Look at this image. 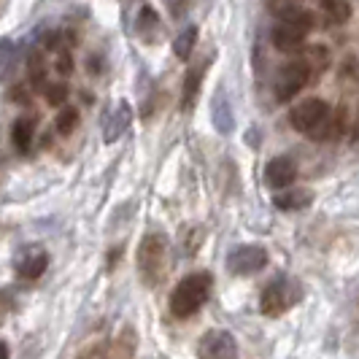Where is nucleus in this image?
I'll list each match as a JSON object with an SVG mask.
<instances>
[{
	"label": "nucleus",
	"instance_id": "nucleus-1",
	"mask_svg": "<svg viewBox=\"0 0 359 359\" xmlns=\"http://www.w3.org/2000/svg\"><path fill=\"white\" fill-rule=\"evenodd\" d=\"M316 27V14L303 6H281L278 8V25L273 27V46L278 52H297L306 36Z\"/></svg>",
	"mask_w": 359,
	"mask_h": 359
},
{
	"label": "nucleus",
	"instance_id": "nucleus-2",
	"mask_svg": "<svg viewBox=\"0 0 359 359\" xmlns=\"http://www.w3.org/2000/svg\"><path fill=\"white\" fill-rule=\"evenodd\" d=\"M211 289H214V276L208 270L184 276L170 294V313L176 319H189L192 313H198L200 308L208 303Z\"/></svg>",
	"mask_w": 359,
	"mask_h": 359
},
{
	"label": "nucleus",
	"instance_id": "nucleus-3",
	"mask_svg": "<svg viewBox=\"0 0 359 359\" xmlns=\"http://www.w3.org/2000/svg\"><path fill=\"white\" fill-rule=\"evenodd\" d=\"M168 238L160 233H149L146 238H141L138 243V273H141V281L146 287H157L162 284V278L168 276Z\"/></svg>",
	"mask_w": 359,
	"mask_h": 359
},
{
	"label": "nucleus",
	"instance_id": "nucleus-4",
	"mask_svg": "<svg viewBox=\"0 0 359 359\" xmlns=\"http://www.w3.org/2000/svg\"><path fill=\"white\" fill-rule=\"evenodd\" d=\"M303 300V287L297 281H292L287 276L270 281L268 287L262 289V297H259V308L265 316H281Z\"/></svg>",
	"mask_w": 359,
	"mask_h": 359
},
{
	"label": "nucleus",
	"instance_id": "nucleus-5",
	"mask_svg": "<svg viewBox=\"0 0 359 359\" xmlns=\"http://www.w3.org/2000/svg\"><path fill=\"white\" fill-rule=\"evenodd\" d=\"M311 79H313V73H311V68H308V62L303 57L287 62V65L278 71V76H276V87H273L276 100H278V103H289Z\"/></svg>",
	"mask_w": 359,
	"mask_h": 359
},
{
	"label": "nucleus",
	"instance_id": "nucleus-6",
	"mask_svg": "<svg viewBox=\"0 0 359 359\" xmlns=\"http://www.w3.org/2000/svg\"><path fill=\"white\" fill-rule=\"evenodd\" d=\"M268 265V249L259 243H243L227 254V270L233 276H254Z\"/></svg>",
	"mask_w": 359,
	"mask_h": 359
},
{
	"label": "nucleus",
	"instance_id": "nucleus-7",
	"mask_svg": "<svg viewBox=\"0 0 359 359\" xmlns=\"http://www.w3.org/2000/svg\"><path fill=\"white\" fill-rule=\"evenodd\" d=\"M49 268V254L43 246H38V243H27V246H22L14 257V270H17L22 278H27V281H33L38 276H43Z\"/></svg>",
	"mask_w": 359,
	"mask_h": 359
},
{
	"label": "nucleus",
	"instance_id": "nucleus-8",
	"mask_svg": "<svg viewBox=\"0 0 359 359\" xmlns=\"http://www.w3.org/2000/svg\"><path fill=\"white\" fill-rule=\"evenodd\" d=\"M238 354V343L230 332H224V330H211V332H205L198 343V357H211V359H227V357H235Z\"/></svg>",
	"mask_w": 359,
	"mask_h": 359
},
{
	"label": "nucleus",
	"instance_id": "nucleus-9",
	"mask_svg": "<svg viewBox=\"0 0 359 359\" xmlns=\"http://www.w3.org/2000/svg\"><path fill=\"white\" fill-rule=\"evenodd\" d=\"M327 111H330V106L324 103L322 97H308V100L297 103V106L289 111V125H292V130H297V133H308Z\"/></svg>",
	"mask_w": 359,
	"mask_h": 359
},
{
	"label": "nucleus",
	"instance_id": "nucleus-10",
	"mask_svg": "<svg viewBox=\"0 0 359 359\" xmlns=\"http://www.w3.org/2000/svg\"><path fill=\"white\" fill-rule=\"evenodd\" d=\"M211 65V54H203L200 60H195L189 65V71L184 76V87H181V111H189L198 100V92L203 87V76Z\"/></svg>",
	"mask_w": 359,
	"mask_h": 359
},
{
	"label": "nucleus",
	"instance_id": "nucleus-11",
	"mask_svg": "<svg viewBox=\"0 0 359 359\" xmlns=\"http://www.w3.org/2000/svg\"><path fill=\"white\" fill-rule=\"evenodd\" d=\"M343 130H346V111L343 108H338V111L330 108L306 135H311L313 141H338V138H343Z\"/></svg>",
	"mask_w": 359,
	"mask_h": 359
},
{
	"label": "nucleus",
	"instance_id": "nucleus-12",
	"mask_svg": "<svg viewBox=\"0 0 359 359\" xmlns=\"http://www.w3.org/2000/svg\"><path fill=\"white\" fill-rule=\"evenodd\" d=\"M297 179V162L292 157H276V160L268 162L265 168V181H268L273 189H281V187H289L292 181Z\"/></svg>",
	"mask_w": 359,
	"mask_h": 359
},
{
	"label": "nucleus",
	"instance_id": "nucleus-13",
	"mask_svg": "<svg viewBox=\"0 0 359 359\" xmlns=\"http://www.w3.org/2000/svg\"><path fill=\"white\" fill-rule=\"evenodd\" d=\"M273 203H276V208H281V211H287V214H292V211H306L308 205L313 203V192L311 189H306V187H281V192L273 198Z\"/></svg>",
	"mask_w": 359,
	"mask_h": 359
},
{
	"label": "nucleus",
	"instance_id": "nucleus-14",
	"mask_svg": "<svg viewBox=\"0 0 359 359\" xmlns=\"http://www.w3.org/2000/svg\"><path fill=\"white\" fill-rule=\"evenodd\" d=\"M130 122H133V108H130V103H119L114 108V114L108 116V122L103 125V141L106 144L119 141L125 135V130L130 127Z\"/></svg>",
	"mask_w": 359,
	"mask_h": 359
},
{
	"label": "nucleus",
	"instance_id": "nucleus-15",
	"mask_svg": "<svg viewBox=\"0 0 359 359\" xmlns=\"http://www.w3.org/2000/svg\"><path fill=\"white\" fill-rule=\"evenodd\" d=\"M33 135H36V119L33 116H22L11 127V144L19 154H27L33 146Z\"/></svg>",
	"mask_w": 359,
	"mask_h": 359
},
{
	"label": "nucleus",
	"instance_id": "nucleus-16",
	"mask_svg": "<svg viewBox=\"0 0 359 359\" xmlns=\"http://www.w3.org/2000/svg\"><path fill=\"white\" fill-rule=\"evenodd\" d=\"M211 116H214V125L219 133H230L233 130V111H230V103H227V92L216 90L214 103H211Z\"/></svg>",
	"mask_w": 359,
	"mask_h": 359
},
{
	"label": "nucleus",
	"instance_id": "nucleus-17",
	"mask_svg": "<svg viewBox=\"0 0 359 359\" xmlns=\"http://www.w3.org/2000/svg\"><path fill=\"white\" fill-rule=\"evenodd\" d=\"M138 33H141V38L144 41H160V36H162V19H160V14L154 11V8H149V6H144L141 8V14H138Z\"/></svg>",
	"mask_w": 359,
	"mask_h": 359
},
{
	"label": "nucleus",
	"instance_id": "nucleus-18",
	"mask_svg": "<svg viewBox=\"0 0 359 359\" xmlns=\"http://www.w3.org/2000/svg\"><path fill=\"white\" fill-rule=\"evenodd\" d=\"M322 17L327 25H343L351 17V3L348 0H322Z\"/></svg>",
	"mask_w": 359,
	"mask_h": 359
},
{
	"label": "nucleus",
	"instance_id": "nucleus-19",
	"mask_svg": "<svg viewBox=\"0 0 359 359\" xmlns=\"http://www.w3.org/2000/svg\"><path fill=\"white\" fill-rule=\"evenodd\" d=\"M195 46H198V27L189 25V27H184L179 33V38L173 41V54H176L179 60H189L192 52H195Z\"/></svg>",
	"mask_w": 359,
	"mask_h": 359
},
{
	"label": "nucleus",
	"instance_id": "nucleus-20",
	"mask_svg": "<svg viewBox=\"0 0 359 359\" xmlns=\"http://www.w3.org/2000/svg\"><path fill=\"white\" fill-rule=\"evenodd\" d=\"M303 60L308 62L311 73L319 76V73H324L327 65H330V52H327L324 46H308L306 52H303Z\"/></svg>",
	"mask_w": 359,
	"mask_h": 359
},
{
	"label": "nucleus",
	"instance_id": "nucleus-21",
	"mask_svg": "<svg viewBox=\"0 0 359 359\" xmlns=\"http://www.w3.org/2000/svg\"><path fill=\"white\" fill-rule=\"evenodd\" d=\"M79 125V111L71 106L60 108V114H57V119H54V127H57V133L60 135H71L73 130Z\"/></svg>",
	"mask_w": 359,
	"mask_h": 359
},
{
	"label": "nucleus",
	"instance_id": "nucleus-22",
	"mask_svg": "<svg viewBox=\"0 0 359 359\" xmlns=\"http://www.w3.org/2000/svg\"><path fill=\"white\" fill-rule=\"evenodd\" d=\"M46 71H49L46 57H43V54H33V57H30V81H33L36 90H43V87H46Z\"/></svg>",
	"mask_w": 359,
	"mask_h": 359
},
{
	"label": "nucleus",
	"instance_id": "nucleus-23",
	"mask_svg": "<svg viewBox=\"0 0 359 359\" xmlns=\"http://www.w3.org/2000/svg\"><path fill=\"white\" fill-rule=\"evenodd\" d=\"M43 97H46L49 106L65 103V97H68V84H65V81H52V84H46V87H43Z\"/></svg>",
	"mask_w": 359,
	"mask_h": 359
},
{
	"label": "nucleus",
	"instance_id": "nucleus-24",
	"mask_svg": "<svg viewBox=\"0 0 359 359\" xmlns=\"http://www.w3.org/2000/svg\"><path fill=\"white\" fill-rule=\"evenodd\" d=\"M54 68H57V73H62V76H71V73H73V57H71V52H68V49H62V52L57 54Z\"/></svg>",
	"mask_w": 359,
	"mask_h": 359
},
{
	"label": "nucleus",
	"instance_id": "nucleus-25",
	"mask_svg": "<svg viewBox=\"0 0 359 359\" xmlns=\"http://www.w3.org/2000/svg\"><path fill=\"white\" fill-rule=\"evenodd\" d=\"M8 354H11V351H8V346H6V343L0 341V359H6Z\"/></svg>",
	"mask_w": 359,
	"mask_h": 359
}]
</instances>
